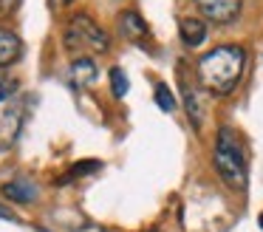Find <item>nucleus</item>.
Masks as SVG:
<instances>
[{
  "mask_svg": "<svg viewBox=\"0 0 263 232\" xmlns=\"http://www.w3.org/2000/svg\"><path fill=\"white\" fill-rule=\"evenodd\" d=\"M156 105H159L164 113H173V111L178 108V102H176V96H173V91L167 88L164 82L156 85Z\"/></svg>",
  "mask_w": 263,
  "mask_h": 232,
  "instance_id": "nucleus-11",
  "label": "nucleus"
},
{
  "mask_svg": "<svg viewBox=\"0 0 263 232\" xmlns=\"http://www.w3.org/2000/svg\"><path fill=\"white\" fill-rule=\"evenodd\" d=\"M181 96H184V108H187L190 124H193V128L198 130V128H201V122H204V105H201L198 91H193L187 82H181Z\"/></svg>",
  "mask_w": 263,
  "mask_h": 232,
  "instance_id": "nucleus-10",
  "label": "nucleus"
},
{
  "mask_svg": "<svg viewBox=\"0 0 263 232\" xmlns=\"http://www.w3.org/2000/svg\"><path fill=\"white\" fill-rule=\"evenodd\" d=\"M0 218H3V221H17V215H14L9 207H0Z\"/></svg>",
  "mask_w": 263,
  "mask_h": 232,
  "instance_id": "nucleus-16",
  "label": "nucleus"
},
{
  "mask_svg": "<svg viewBox=\"0 0 263 232\" xmlns=\"http://www.w3.org/2000/svg\"><path fill=\"white\" fill-rule=\"evenodd\" d=\"M63 45H65V51L74 54V57H93V54H105V51L110 48V37L93 17L74 14L65 23Z\"/></svg>",
  "mask_w": 263,
  "mask_h": 232,
  "instance_id": "nucleus-3",
  "label": "nucleus"
},
{
  "mask_svg": "<svg viewBox=\"0 0 263 232\" xmlns=\"http://www.w3.org/2000/svg\"><path fill=\"white\" fill-rule=\"evenodd\" d=\"M20 6V0H0V17H9Z\"/></svg>",
  "mask_w": 263,
  "mask_h": 232,
  "instance_id": "nucleus-14",
  "label": "nucleus"
},
{
  "mask_svg": "<svg viewBox=\"0 0 263 232\" xmlns=\"http://www.w3.org/2000/svg\"><path fill=\"white\" fill-rule=\"evenodd\" d=\"M99 167H102L99 162H82V164H74V167L68 170V179H65V181L80 179V175H88V170H99Z\"/></svg>",
  "mask_w": 263,
  "mask_h": 232,
  "instance_id": "nucleus-13",
  "label": "nucleus"
},
{
  "mask_svg": "<svg viewBox=\"0 0 263 232\" xmlns=\"http://www.w3.org/2000/svg\"><path fill=\"white\" fill-rule=\"evenodd\" d=\"M119 34L125 40H130V43L136 45H147L150 43V26L144 23V17L139 14V11H122L119 14Z\"/></svg>",
  "mask_w": 263,
  "mask_h": 232,
  "instance_id": "nucleus-5",
  "label": "nucleus"
},
{
  "mask_svg": "<svg viewBox=\"0 0 263 232\" xmlns=\"http://www.w3.org/2000/svg\"><path fill=\"white\" fill-rule=\"evenodd\" d=\"M246 62H249V57H246V48H240V45L210 48L195 65L201 88H206L212 96H229L243 79Z\"/></svg>",
  "mask_w": 263,
  "mask_h": 232,
  "instance_id": "nucleus-1",
  "label": "nucleus"
},
{
  "mask_svg": "<svg viewBox=\"0 0 263 232\" xmlns=\"http://www.w3.org/2000/svg\"><path fill=\"white\" fill-rule=\"evenodd\" d=\"M178 37H181V43L187 45V48H198V45H204L206 40V23L204 17H181L178 20Z\"/></svg>",
  "mask_w": 263,
  "mask_h": 232,
  "instance_id": "nucleus-6",
  "label": "nucleus"
},
{
  "mask_svg": "<svg viewBox=\"0 0 263 232\" xmlns=\"http://www.w3.org/2000/svg\"><path fill=\"white\" fill-rule=\"evenodd\" d=\"M212 167L215 173L235 190L246 187V150L243 139L235 133L229 124H223L215 136V147H212Z\"/></svg>",
  "mask_w": 263,
  "mask_h": 232,
  "instance_id": "nucleus-2",
  "label": "nucleus"
},
{
  "mask_svg": "<svg viewBox=\"0 0 263 232\" xmlns=\"http://www.w3.org/2000/svg\"><path fill=\"white\" fill-rule=\"evenodd\" d=\"M3 195H6L9 201L29 204V201L37 198V187L31 184V181H26V179H14V181H9V184H3Z\"/></svg>",
  "mask_w": 263,
  "mask_h": 232,
  "instance_id": "nucleus-9",
  "label": "nucleus"
},
{
  "mask_svg": "<svg viewBox=\"0 0 263 232\" xmlns=\"http://www.w3.org/2000/svg\"><path fill=\"white\" fill-rule=\"evenodd\" d=\"M71 79H74V85H80V88L93 85L97 82V62H93L91 57H77V60L71 62Z\"/></svg>",
  "mask_w": 263,
  "mask_h": 232,
  "instance_id": "nucleus-8",
  "label": "nucleus"
},
{
  "mask_svg": "<svg viewBox=\"0 0 263 232\" xmlns=\"http://www.w3.org/2000/svg\"><path fill=\"white\" fill-rule=\"evenodd\" d=\"M195 9L206 17V20L218 23V26H227L235 23L243 9V0H195Z\"/></svg>",
  "mask_w": 263,
  "mask_h": 232,
  "instance_id": "nucleus-4",
  "label": "nucleus"
},
{
  "mask_svg": "<svg viewBox=\"0 0 263 232\" xmlns=\"http://www.w3.org/2000/svg\"><path fill=\"white\" fill-rule=\"evenodd\" d=\"M14 91V85H12V79H6V77H0V99H6L9 94Z\"/></svg>",
  "mask_w": 263,
  "mask_h": 232,
  "instance_id": "nucleus-15",
  "label": "nucleus"
},
{
  "mask_svg": "<svg viewBox=\"0 0 263 232\" xmlns=\"http://www.w3.org/2000/svg\"><path fill=\"white\" fill-rule=\"evenodd\" d=\"M20 54H23V43H20V37L14 31H9V28H0V68L17 62Z\"/></svg>",
  "mask_w": 263,
  "mask_h": 232,
  "instance_id": "nucleus-7",
  "label": "nucleus"
},
{
  "mask_svg": "<svg viewBox=\"0 0 263 232\" xmlns=\"http://www.w3.org/2000/svg\"><path fill=\"white\" fill-rule=\"evenodd\" d=\"M257 224H260V229H263V212H260V221H257Z\"/></svg>",
  "mask_w": 263,
  "mask_h": 232,
  "instance_id": "nucleus-18",
  "label": "nucleus"
},
{
  "mask_svg": "<svg viewBox=\"0 0 263 232\" xmlns=\"http://www.w3.org/2000/svg\"><path fill=\"white\" fill-rule=\"evenodd\" d=\"M110 91H114L116 99H122V96L127 94V88H130V82H127V74L122 71V68H110Z\"/></svg>",
  "mask_w": 263,
  "mask_h": 232,
  "instance_id": "nucleus-12",
  "label": "nucleus"
},
{
  "mask_svg": "<svg viewBox=\"0 0 263 232\" xmlns=\"http://www.w3.org/2000/svg\"><path fill=\"white\" fill-rule=\"evenodd\" d=\"M68 3H74V0H51V6H54V9H65Z\"/></svg>",
  "mask_w": 263,
  "mask_h": 232,
  "instance_id": "nucleus-17",
  "label": "nucleus"
}]
</instances>
